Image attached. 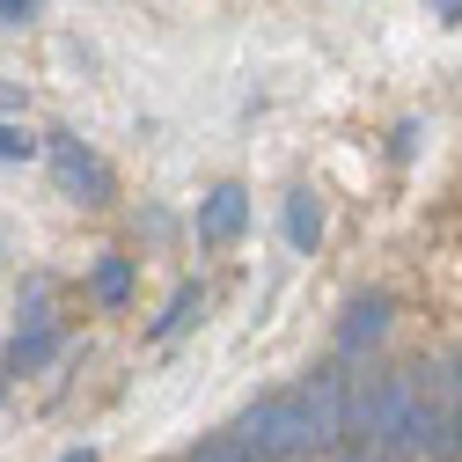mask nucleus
I'll return each mask as SVG.
<instances>
[{
	"instance_id": "obj_1",
	"label": "nucleus",
	"mask_w": 462,
	"mask_h": 462,
	"mask_svg": "<svg viewBox=\"0 0 462 462\" xmlns=\"http://www.w3.org/2000/svg\"><path fill=\"white\" fill-rule=\"evenodd\" d=\"M345 440V374H316L294 396H272V419H264V462L279 455H316Z\"/></svg>"
},
{
	"instance_id": "obj_2",
	"label": "nucleus",
	"mask_w": 462,
	"mask_h": 462,
	"mask_svg": "<svg viewBox=\"0 0 462 462\" xmlns=\"http://www.w3.org/2000/svg\"><path fill=\"white\" fill-rule=\"evenodd\" d=\"M345 433H353L360 455H374V462L411 455V374H374V382H360Z\"/></svg>"
},
{
	"instance_id": "obj_3",
	"label": "nucleus",
	"mask_w": 462,
	"mask_h": 462,
	"mask_svg": "<svg viewBox=\"0 0 462 462\" xmlns=\"http://www.w3.org/2000/svg\"><path fill=\"white\" fill-rule=\"evenodd\" d=\"M411 455L419 462H462L455 455V411H448V367H411Z\"/></svg>"
},
{
	"instance_id": "obj_4",
	"label": "nucleus",
	"mask_w": 462,
	"mask_h": 462,
	"mask_svg": "<svg viewBox=\"0 0 462 462\" xmlns=\"http://www.w3.org/2000/svg\"><path fill=\"white\" fill-rule=\"evenodd\" d=\"M44 154H51V177H60V191H67V199H81V206H103V199H110V162H103V154H88L74 133H60Z\"/></svg>"
},
{
	"instance_id": "obj_5",
	"label": "nucleus",
	"mask_w": 462,
	"mask_h": 462,
	"mask_svg": "<svg viewBox=\"0 0 462 462\" xmlns=\"http://www.w3.org/2000/svg\"><path fill=\"white\" fill-rule=\"evenodd\" d=\"M243 220H250V191H243V184H220V191L199 206V236H206V243H236Z\"/></svg>"
},
{
	"instance_id": "obj_6",
	"label": "nucleus",
	"mask_w": 462,
	"mask_h": 462,
	"mask_svg": "<svg viewBox=\"0 0 462 462\" xmlns=\"http://www.w3.org/2000/svg\"><path fill=\"white\" fill-rule=\"evenodd\" d=\"M51 353H60V323H23V330H15V345H8V374L44 367Z\"/></svg>"
},
{
	"instance_id": "obj_7",
	"label": "nucleus",
	"mask_w": 462,
	"mask_h": 462,
	"mask_svg": "<svg viewBox=\"0 0 462 462\" xmlns=\"http://www.w3.org/2000/svg\"><path fill=\"white\" fill-rule=\"evenodd\" d=\"M389 330V301L374 294V301H360L353 316H345V330H337V345H345V353H367V345Z\"/></svg>"
},
{
	"instance_id": "obj_8",
	"label": "nucleus",
	"mask_w": 462,
	"mask_h": 462,
	"mask_svg": "<svg viewBox=\"0 0 462 462\" xmlns=\"http://www.w3.org/2000/svg\"><path fill=\"white\" fill-rule=\"evenodd\" d=\"M286 243H294V250H316V243H323V206H316V191H294V199H286Z\"/></svg>"
},
{
	"instance_id": "obj_9",
	"label": "nucleus",
	"mask_w": 462,
	"mask_h": 462,
	"mask_svg": "<svg viewBox=\"0 0 462 462\" xmlns=\"http://www.w3.org/2000/svg\"><path fill=\"white\" fill-rule=\"evenodd\" d=\"M191 462H264V448L243 433V426H227L220 440H206V448H191Z\"/></svg>"
},
{
	"instance_id": "obj_10",
	"label": "nucleus",
	"mask_w": 462,
	"mask_h": 462,
	"mask_svg": "<svg viewBox=\"0 0 462 462\" xmlns=\"http://www.w3.org/2000/svg\"><path fill=\"white\" fill-rule=\"evenodd\" d=\"M96 294L118 309V301L133 294V264H125V257H103V264H96Z\"/></svg>"
},
{
	"instance_id": "obj_11",
	"label": "nucleus",
	"mask_w": 462,
	"mask_h": 462,
	"mask_svg": "<svg viewBox=\"0 0 462 462\" xmlns=\"http://www.w3.org/2000/svg\"><path fill=\"white\" fill-rule=\"evenodd\" d=\"M191 309H199V286H177V294H169V309L154 316V337H177V330L191 323Z\"/></svg>"
},
{
	"instance_id": "obj_12",
	"label": "nucleus",
	"mask_w": 462,
	"mask_h": 462,
	"mask_svg": "<svg viewBox=\"0 0 462 462\" xmlns=\"http://www.w3.org/2000/svg\"><path fill=\"white\" fill-rule=\"evenodd\" d=\"M37 8H44V0H0V30H23V23H37Z\"/></svg>"
},
{
	"instance_id": "obj_13",
	"label": "nucleus",
	"mask_w": 462,
	"mask_h": 462,
	"mask_svg": "<svg viewBox=\"0 0 462 462\" xmlns=\"http://www.w3.org/2000/svg\"><path fill=\"white\" fill-rule=\"evenodd\" d=\"M448 411H455V455H462V360H448Z\"/></svg>"
},
{
	"instance_id": "obj_14",
	"label": "nucleus",
	"mask_w": 462,
	"mask_h": 462,
	"mask_svg": "<svg viewBox=\"0 0 462 462\" xmlns=\"http://www.w3.org/2000/svg\"><path fill=\"white\" fill-rule=\"evenodd\" d=\"M37 154V140H23L15 125H0V162H30Z\"/></svg>"
},
{
	"instance_id": "obj_15",
	"label": "nucleus",
	"mask_w": 462,
	"mask_h": 462,
	"mask_svg": "<svg viewBox=\"0 0 462 462\" xmlns=\"http://www.w3.org/2000/svg\"><path fill=\"white\" fill-rule=\"evenodd\" d=\"M433 8H440V15H448V23H455V15H462V0H433Z\"/></svg>"
},
{
	"instance_id": "obj_16",
	"label": "nucleus",
	"mask_w": 462,
	"mask_h": 462,
	"mask_svg": "<svg viewBox=\"0 0 462 462\" xmlns=\"http://www.w3.org/2000/svg\"><path fill=\"white\" fill-rule=\"evenodd\" d=\"M60 462H96V455H88V448H81V455H60Z\"/></svg>"
}]
</instances>
